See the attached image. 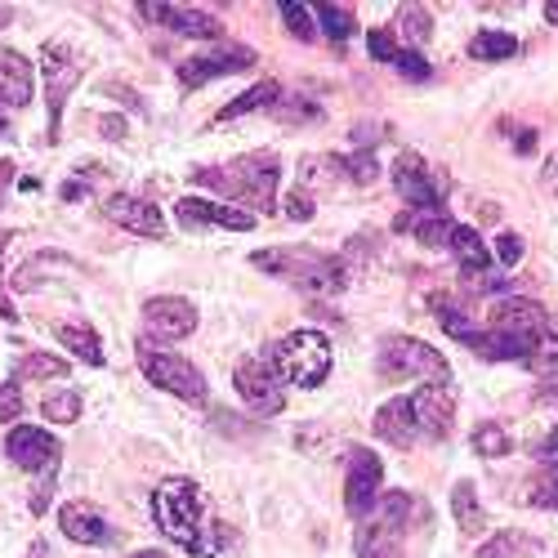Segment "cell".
Here are the masks:
<instances>
[{"mask_svg":"<svg viewBox=\"0 0 558 558\" xmlns=\"http://www.w3.org/2000/svg\"><path fill=\"white\" fill-rule=\"evenodd\" d=\"M545 483H550V487H545V492H536V505H550V500L558 496V465L550 469V478H545Z\"/></svg>","mask_w":558,"mask_h":558,"instance_id":"f6af8a7d","label":"cell"},{"mask_svg":"<svg viewBox=\"0 0 558 558\" xmlns=\"http://www.w3.org/2000/svg\"><path fill=\"white\" fill-rule=\"evenodd\" d=\"M277 99H282V85L277 81H259V85H250L246 94H237L228 108H219L215 112V121L224 125V121H237V117H246V112H259V108H277Z\"/></svg>","mask_w":558,"mask_h":558,"instance_id":"d4e9b609","label":"cell"},{"mask_svg":"<svg viewBox=\"0 0 558 558\" xmlns=\"http://www.w3.org/2000/svg\"><path fill=\"white\" fill-rule=\"evenodd\" d=\"M152 518L175 545H184L188 558H215L224 545L219 523L206 514V496L192 478H166L152 492Z\"/></svg>","mask_w":558,"mask_h":558,"instance_id":"6da1fadb","label":"cell"},{"mask_svg":"<svg viewBox=\"0 0 558 558\" xmlns=\"http://www.w3.org/2000/svg\"><path fill=\"white\" fill-rule=\"evenodd\" d=\"M233 384L242 393V402L259 416H277L286 407V384L277 380V371L264 358H242L233 371Z\"/></svg>","mask_w":558,"mask_h":558,"instance_id":"7c38bea8","label":"cell"},{"mask_svg":"<svg viewBox=\"0 0 558 558\" xmlns=\"http://www.w3.org/2000/svg\"><path fill=\"white\" fill-rule=\"evenodd\" d=\"M59 527H63L67 541H76V545H103L108 541V518H103L90 500H67V505L59 509Z\"/></svg>","mask_w":558,"mask_h":558,"instance_id":"ffe728a7","label":"cell"},{"mask_svg":"<svg viewBox=\"0 0 558 558\" xmlns=\"http://www.w3.org/2000/svg\"><path fill=\"white\" fill-rule=\"evenodd\" d=\"M469 291H500L505 286V268H483V273H460Z\"/></svg>","mask_w":558,"mask_h":558,"instance_id":"7bdbcfd3","label":"cell"},{"mask_svg":"<svg viewBox=\"0 0 558 558\" xmlns=\"http://www.w3.org/2000/svg\"><path fill=\"white\" fill-rule=\"evenodd\" d=\"M9 237H14V233H0V250H5V246H9Z\"/></svg>","mask_w":558,"mask_h":558,"instance_id":"680465c9","label":"cell"},{"mask_svg":"<svg viewBox=\"0 0 558 558\" xmlns=\"http://www.w3.org/2000/svg\"><path fill=\"white\" fill-rule=\"evenodd\" d=\"M18 380H54V375H72L63 358H50V353H27L23 362L14 367Z\"/></svg>","mask_w":558,"mask_h":558,"instance_id":"4dcf8cb0","label":"cell"},{"mask_svg":"<svg viewBox=\"0 0 558 558\" xmlns=\"http://www.w3.org/2000/svg\"><path fill=\"white\" fill-rule=\"evenodd\" d=\"M32 85H36V72L27 63V54L18 50H0V99L9 108H27L32 103Z\"/></svg>","mask_w":558,"mask_h":558,"instance_id":"44dd1931","label":"cell"},{"mask_svg":"<svg viewBox=\"0 0 558 558\" xmlns=\"http://www.w3.org/2000/svg\"><path fill=\"white\" fill-rule=\"evenodd\" d=\"M451 514H456V527L465 536H478L487 527V514H483V505H478V487L469 483V478L451 487Z\"/></svg>","mask_w":558,"mask_h":558,"instance_id":"4316f807","label":"cell"},{"mask_svg":"<svg viewBox=\"0 0 558 558\" xmlns=\"http://www.w3.org/2000/svg\"><path fill=\"white\" fill-rule=\"evenodd\" d=\"M23 416V380H9L0 384V425Z\"/></svg>","mask_w":558,"mask_h":558,"instance_id":"ab89813d","label":"cell"},{"mask_svg":"<svg viewBox=\"0 0 558 558\" xmlns=\"http://www.w3.org/2000/svg\"><path fill=\"white\" fill-rule=\"evenodd\" d=\"M384 483V465L371 447H353L349 451V474H344V509L349 518H367L375 496H380Z\"/></svg>","mask_w":558,"mask_h":558,"instance_id":"5bb4252c","label":"cell"},{"mask_svg":"<svg viewBox=\"0 0 558 558\" xmlns=\"http://www.w3.org/2000/svg\"><path fill=\"white\" fill-rule=\"evenodd\" d=\"M496 259H500V268H514L518 259H523V237H518V233H500L496 237Z\"/></svg>","mask_w":558,"mask_h":558,"instance_id":"b9f144b4","label":"cell"},{"mask_svg":"<svg viewBox=\"0 0 558 558\" xmlns=\"http://www.w3.org/2000/svg\"><path fill=\"white\" fill-rule=\"evenodd\" d=\"M367 50H371V59H380V63L398 59V45H393L389 27H371V32H367Z\"/></svg>","mask_w":558,"mask_h":558,"instance_id":"60d3db41","label":"cell"},{"mask_svg":"<svg viewBox=\"0 0 558 558\" xmlns=\"http://www.w3.org/2000/svg\"><path fill=\"white\" fill-rule=\"evenodd\" d=\"M335 166H340V175H349L353 184H375V179H380V161H375L371 152H353V157H335Z\"/></svg>","mask_w":558,"mask_h":558,"instance_id":"836d02e7","label":"cell"},{"mask_svg":"<svg viewBox=\"0 0 558 558\" xmlns=\"http://www.w3.org/2000/svg\"><path fill=\"white\" fill-rule=\"evenodd\" d=\"M41 411L54 420V425H72V420L81 416V398H76V393H50Z\"/></svg>","mask_w":558,"mask_h":558,"instance_id":"d590c367","label":"cell"},{"mask_svg":"<svg viewBox=\"0 0 558 558\" xmlns=\"http://www.w3.org/2000/svg\"><path fill=\"white\" fill-rule=\"evenodd\" d=\"M282 23H286V32L295 36V41H313L317 36V23H313V9L309 5H300V0H282Z\"/></svg>","mask_w":558,"mask_h":558,"instance_id":"d6a6232c","label":"cell"},{"mask_svg":"<svg viewBox=\"0 0 558 558\" xmlns=\"http://www.w3.org/2000/svg\"><path fill=\"white\" fill-rule=\"evenodd\" d=\"M416 500L407 492L380 496V505H371V514L358 527V558H398L402 554V532L411 523Z\"/></svg>","mask_w":558,"mask_h":558,"instance_id":"8992f818","label":"cell"},{"mask_svg":"<svg viewBox=\"0 0 558 558\" xmlns=\"http://www.w3.org/2000/svg\"><path fill=\"white\" fill-rule=\"evenodd\" d=\"M402 36L411 41V50L429 45V36H434V14H429L425 5H402Z\"/></svg>","mask_w":558,"mask_h":558,"instance_id":"1f68e13d","label":"cell"},{"mask_svg":"<svg viewBox=\"0 0 558 558\" xmlns=\"http://www.w3.org/2000/svg\"><path fill=\"white\" fill-rule=\"evenodd\" d=\"M27 558H45V545H32V554H27Z\"/></svg>","mask_w":558,"mask_h":558,"instance_id":"9f6ffc18","label":"cell"},{"mask_svg":"<svg viewBox=\"0 0 558 558\" xmlns=\"http://www.w3.org/2000/svg\"><path fill=\"white\" fill-rule=\"evenodd\" d=\"M143 322L161 340H184V335L197 331V309L188 300H179V295H152L143 304Z\"/></svg>","mask_w":558,"mask_h":558,"instance_id":"ac0fdd59","label":"cell"},{"mask_svg":"<svg viewBox=\"0 0 558 558\" xmlns=\"http://www.w3.org/2000/svg\"><path fill=\"white\" fill-rule=\"evenodd\" d=\"M9 130V121H5V99H0V134Z\"/></svg>","mask_w":558,"mask_h":558,"instance_id":"11a10c76","label":"cell"},{"mask_svg":"<svg viewBox=\"0 0 558 558\" xmlns=\"http://www.w3.org/2000/svg\"><path fill=\"white\" fill-rule=\"evenodd\" d=\"M407 228L416 233V242H420V246L442 250V246H451V233H456V219H451L442 206H434V210H411V215H407Z\"/></svg>","mask_w":558,"mask_h":558,"instance_id":"cb8c5ba5","label":"cell"},{"mask_svg":"<svg viewBox=\"0 0 558 558\" xmlns=\"http://www.w3.org/2000/svg\"><path fill=\"white\" fill-rule=\"evenodd\" d=\"M259 54L250 50V45H219V50H206V54H188L184 63H179V85L184 90H201L206 81H215V76H233V72H246V67H255Z\"/></svg>","mask_w":558,"mask_h":558,"instance_id":"8fae6325","label":"cell"},{"mask_svg":"<svg viewBox=\"0 0 558 558\" xmlns=\"http://www.w3.org/2000/svg\"><path fill=\"white\" fill-rule=\"evenodd\" d=\"M469 442H474V451L483 460H496V456H505V451H509V434L500 425H478Z\"/></svg>","mask_w":558,"mask_h":558,"instance_id":"e575fe53","label":"cell"},{"mask_svg":"<svg viewBox=\"0 0 558 558\" xmlns=\"http://www.w3.org/2000/svg\"><path fill=\"white\" fill-rule=\"evenodd\" d=\"M313 18H317V27H322V32L331 36L335 45H344V41H349L353 32H358V18H353L349 9H344V5H322V9H317V14H313Z\"/></svg>","mask_w":558,"mask_h":558,"instance_id":"f546056e","label":"cell"},{"mask_svg":"<svg viewBox=\"0 0 558 558\" xmlns=\"http://www.w3.org/2000/svg\"><path fill=\"white\" fill-rule=\"evenodd\" d=\"M268 367L277 371V380H291L300 389H317L331 375V340L322 331H291L282 340H273Z\"/></svg>","mask_w":558,"mask_h":558,"instance_id":"5b68a950","label":"cell"},{"mask_svg":"<svg viewBox=\"0 0 558 558\" xmlns=\"http://www.w3.org/2000/svg\"><path fill=\"white\" fill-rule=\"evenodd\" d=\"M250 268L295 282L304 295H340L349 286V264L340 255H322L313 246H268L250 255Z\"/></svg>","mask_w":558,"mask_h":558,"instance_id":"7a4b0ae2","label":"cell"},{"mask_svg":"<svg viewBox=\"0 0 558 558\" xmlns=\"http://www.w3.org/2000/svg\"><path fill=\"white\" fill-rule=\"evenodd\" d=\"M550 505H554V509H558V496H554V500H550Z\"/></svg>","mask_w":558,"mask_h":558,"instance_id":"91938a15","label":"cell"},{"mask_svg":"<svg viewBox=\"0 0 558 558\" xmlns=\"http://www.w3.org/2000/svg\"><path fill=\"white\" fill-rule=\"evenodd\" d=\"M63 201H85V184H81V179H67V184H63Z\"/></svg>","mask_w":558,"mask_h":558,"instance_id":"7dc6e473","label":"cell"},{"mask_svg":"<svg viewBox=\"0 0 558 558\" xmlns=\"http://www.w3.org/2000/svg\"><path fill=\"white\" fill-rule=\"evenodd\" d=\"M487 331L492 335H509V340H523L541 349L550 340V317L536 300H523V295H509V300H496L487 309Z\"/></svg>","mask_w":558,"mask_h":558,"instance_id":"9c48e42d","label":"cell"},{"mask_svg":"<svg viewBox=\"0 0 558 558\" xmlns=\"http://www.w3.org/2000/svg\"><path fill=\"white\" fill-rule=\"evenodd\" d=\"M103 134H112V139H125V121L121 117H103Z\"/></svg>","mask_w":558,"mask_h":558,"instance_id":"c3c4849f","label":"cell"},{"mask_svg":"<svg viewBox=\"0 0 558 558\" xmlns=\"http://www.w3.org/2000/svg\"><path fill=\"white\" fill-rule=\"evenodd\" d=\"M393 188L407 197V206L416 210H434L442 206V188L438 179L429 175V161L420 157V152H398L393 157Z\"/></svg>","mask_w":558,"mask_h":558,"instance_id":"2e32d148","label":"cell"},{"mask_svg":"<svg viewBox=\"0 0 558 558\" xmlns=\"http://www.w3.org/2000/svg\"><path fill=\"white\" fill-rule=\"evenodd\" d=\"M134 558H166V554H157V550H143V554H134Z\"/></svg>","mask_w":558,"mask_h":558,"instance_id":"6f0895ef","label":"cell"},{"mask_svg":"<svg viewBox=\"0 0 558 558\" xmlns=\"http://www.w3.org/2000/svg\"><path fill=\"white\" fill-rule=\"evenodd\" d=\"M134 353H139L143 375H148L157 389L175 393L179 402H206V375L192 367L188 358H179L175 349H161V344H152V340H139Z\"/></svg>","mask_w":558,"mask_h":558,"instance_id":"ba28073f","label":"cell"},{"mask_svg":"<svg viewBox=\"0 0 558 558\" xmlns=\"http://www.w3.org/2000/svg\"><path fill=\"white\" fill-rule=\"evenodd\" d=\"M59 340H63V349L72 353V358L85 362V367H103V344H99V335H94V326L59 322Z\"/></svg>","mask_w":558,"mask_h":558,"instance_id":"484cf974","label":"cell"},{"mask_svg":"<svg viewBox=\"0 0 558 558\" xmlns=\"http://www.w3.org/2000/svg\"><path fill=\"white\" fill-rule=\"evenodd\" d=\"M532 451H541V456H550V460H558V429L550 438H545V447H532Z\"/></svg>","mask_w":558,"mask_h":558,"instance_id":"681fc988","label":"cell"},{"mask_svg":"<svg viewBox=\"0 0 558 558\" xmlns=\"http://www.w3.org/2000/svg\"><path fill=\"white\" fill-rule=\"evenodd\" d=\"M541 184H545V188H550L554 197H558V157H550V161H545V175H541Z\"/></svg>","mask_w":558,"mask_h":558,"instance_id":"bcb514c9","label":"cell"},{"mask_svg":"<svg viewBox=\"0 0 558 558\" xmlns=\"http://www.w3.org/2000/svg\"><path fill=\"white\" fill-rule=\"evenodd\" d=\"M429 313L438 317V322H442V331H447L451 340H460V344H465V349H474V340H478V326L469 322L465 304H456L447 291H434V295H429Z\"/></svg>","mask_w":558,"mask_h":558,"instance_id":"603a6c76","label":"cell"},{"mask_svg":"<svg viewBox=\"0 0 558 558\" xmlns=\"http://www.w3.org/2000/svg\"><path fill=\"white\" fill-rule=\"evenodd\" d=\"M451 250H456V259H460V273H483V268H492V255H487L483 237H478L474 228L456 224V233H451Z\"/></svg>","mask_w":558,"mask_h":558,"instance_id":"83f0119b","label":"cell"},{"mask_svg":"<svg viewBox=\"0 0 558 558\" xmlns=\"http://www.w3.org/2000/svg\"><path fill=\"white\" fill-rule=\"evenodd\" d=\"M545 18H550V23L558 27V0H550V5H545Z\"/></svg>","mask_w":558,"mask_h":558,"instance_id":"db71d44e","label":"cell"},{"mask_svg":"<svg viewBox=\"0 0 558 558\" xmlns=\"http://www.w3.org/2000/svg\"><path fill=\"white\" fill-rule=\"evenodd\" d=\"M393 67H398L407 81H416V85H429L434 81V67H429L425 59H420L416 50H398V59H393Z\"/></svg>","mask_w":558,"mask_h":558,"instance_id":"74e56055","label":"cell"},{"mask_svg":"<svg viewBox=\"0 0 558 558\" xmlns=\"http://www.w3.org/2000/svg\"><path fill=\"white\" fill-rule=\"evenodd\" d=\"M41 76H45V103H50V143H59L63 125V103L72 94L76 76H81V59L67 50L63 41H45L41 50Z\"/></svg>","mask_w":558,"mask_h":558,"instance_id":"30bf717a","label":"cell"},{"mask_svg":"<svg viewBox=\"0 0 558 558\" xmlns=\"http://www.w3.org/2000/svg\"><path fill=\"white\" fill-rule=\"evenodd\" d=\"M282 210H286V219H313V197L304 188H295V192H286V201H282Z\"/></svg>","mask_w":558,"mask_h":558,"instance_id":"ee69618b","label":"cell"},{"mask_svg":"<svg viewBox=\"0 0 558 558\" xmlns=\"http://www.w3.org/2000/svg\"><path fill=\"white\" fill-rule=\"evenodd\" d=\"M411 420H416V434L429 442H442L456 425V393L451 384H420L411 393Z\"/></svg>","mask_w":558,"mask_h":558,"instance_id":"4fadbf2b","label":"cell"},{"mask_svg":"<svg viewBox=\"0 0 558 558\" xmlns=\"http://www.w3.org/2000/svg\"><path fill=\"white\" fill-rule=\"evenodd\" d=\"M9 23H14V9H9V5H0V32H5Z\"/></svg>","mask_w":558,"mask_h":558,"instance_id":"f5cc1de1","label":"cell"},{"mask_svg":"<svg viewBox=\"0 0 558 558\" xmlns=\"http://www.w3.org/2000/svg\"><path fill=\"white\" fill-rule=\"evenodd\" d=\"M5 456L14 460L18 469H27V474H41L27 505H32V514H45L54 483H59V465H63L59 438L45 434V429H36V425H18V429H9V438H5Z\"/></svg>","mask_w":558,"mask_h":558,"instance_id":"277c9868","label":"cell"},{"mask_svg":"<svg viewBox=\"0 0 558 558\" xmlns=\"http://www.w3.org/2000/svg\"><path fill=\"white\" fill-rule=\"evenodd\" d=\"M380 380H425V384H451V367L438 349L411 335H393L380 349Z\"/></svg>","mask_w":558,"mask_h":558,"instance_id":"52a82bcc","label":"cell"},{"mask_svg":"<svg viewBox=\"0 0 558 558\" xmlns=\"http://www.w3.org/2000/svg\"><path fill=\"white\" fill-rule=\"evenodd\" d=\"M286 94V90H282ZM277 117H282L286 125H304V121H317L322 117V108H317L313 99H300V94H286V103L277 108Z\"/></svg>","mask_w":558,"mask_h":558,"instance_id":"8d00e7d4","label":"cell"},{"mask_svg":"<svg viewBox=\"0 0 558 558\" xmlns=\"http://www.w3.org/2000/svg\"><path fill=\"white\" fill-rule=\"evenodd\" d=\"M14 179V161H0V201H5V184Z\"/></svg>","mask_w":558,"mask_h":558,"instance_id":"f907efd6","label":"cell"},{"mask_svg":"<svg viewBox=\"0 0 558 558\" xmlns=\"http://www.w3.org/2000/svg\"><path fill=\"white\" fill-rule=\"evenodd\" d=\"M514 550H532V541H527V536H518V532H500L496 541L483 545V554H478V558H518Z\"/></svg>","mask_w":558,"mask_h":558,"instance_id":"f35d334b","label":"cell"},{"mask_svg":"<svg viewBox=\"0 0 558 558\" xmlns=\"http://www.w3.org/2000/svg\"><path fill=\"white\" fill-rule=\"evenodd\" d=\"M103 215L112 219V224H121L125 233H139V237H166V219H161V210L152 206L148 197H130V192H117V197L103 201Z\"/></svg>","mask_w":558,"mask_h":558,"instance_id":"e0dca14e","label":"cell"},{"mask_svg":"<svg viewBox=\"0 0 558 558\" xmlns=\"http://www.w3.org/2000/svg\"><path fill=\"white\" fill-rule=\"evenodd\" d=\"M375 438L393 442V447H411L420 434H416V420H411V402L407 398H393L375 411Z\"/></svg>","mask_w":558,"mask_h":558,"instance_id":"7402d4cb","label":"cell"},{"mask_svg":"<svg viewBox=\"0 0 558 558\" xmlns=\"http://www.w3.org/2000/svg\"><path fill=\"white\" fill-rule=\"evenodd\" d=\"M139 18H152V23H166L170 32L192 36V41H210V36H219V32H224V23H219L215 14H206V9L157 5V0H143V5H139Z\"/></svg>","mask_w":558,"mask_h":558,"instance_id":"d6986e66","label":"cell"},{"mask_svg":"<svg viewBox=\"0 0 558 558\" xmlns=\"http://www.w3.org/2000/svg\"><path fill=\"white\" fill-rule=\"evenodd\" d=\"M514 54H518V41L509 32H496V27H487V32H478L469 41V59H478V63H505Z\"/></svg>","mask_w":558,"mask_h":558,"instance_id":"f1b7e54d","label":"cell"},{"mask_svg":"<svg viewBox=\"0 0 558 558\" xmlns=\"http://www.w3.org/2000/svg\"><path fill=\"white\" fill-rule=\"evenodd\" d=\"M192 179L206 184V188H215V192H228V197H246V201H255V210L273 215L282 161H277V152H250V157L228 161L224 170H197Z\"/></svg>","mask_w":558,"mask_h":558,"instance_id":"3957f363","label":"cell"},{"mask_svg":"<svg viewBox=\"0 0 558 558\" xmlns=\"http://www.w3.org/2000/svg\"><path fill=\"white\" fill-rule=\"evenodd\" d=\"M175 219L179 228H228V233H250L255 228L250 210L228 206V201H210V197H179Z\"/></svg>","mask_w":558,"mask_h":558,"instance_id":"9a60e30c","label":"cell"},{"mask_svg":"<svg viewBox=\"0 0 558 558\" xmlns=\"http://www.w3.org/2000/svg\"><path fill=\"white\" fill-rule=\"evenodd\" d=\"M536 148V130H523V134H518V152H523V157H527V152H532Z\"/></svg>","mask_w":558,"mask_h":558,"instance_id":"816d5d0a","label":"cell"}]
</instances>
